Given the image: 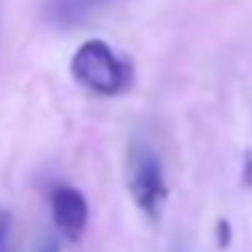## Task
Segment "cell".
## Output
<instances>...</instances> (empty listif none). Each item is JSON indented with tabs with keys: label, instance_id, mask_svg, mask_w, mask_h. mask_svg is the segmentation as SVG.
Here are the masks:
<instances>
[{
	"label": "cell",
	"instance_id": "obj_5",
	"mask_svg": "<svg viewBox=\"0 0 252 252\" xmlns=\"http://www.w3.org/2000/svg\"><path fill=\"white\" fill-rule=\"evenodd\" d=\"M217 241H220V247L230 244V225H228V220H220L217 222Z\"/></svg>",
	"mask_w": 252,
	"mask_h": 252
},
{
	"label": "cell",
	"instance_id": "obj_4",
	"mask_svg": "<svg viewBox=\"0 0 252 252\" xmlns=\"http://www.w3.org/2000/svg\"><path fill=\"white\" fill-rule=\"evenodd\" d=\"M120 0H44V19L60 30H73L87 25Z\"/></svg>",
	"mask_w": 252,
	"mask_h": 252
},
{
	"label": "cell",
	"instance_id": "obj_7",
	"mask_svg": "<svg viewBox=\"0 0 252 252\" xmlns=\"http://www.w3.org/2000/svg\"><path fill=\"white\" fill-rule=\"evenodd\" d=\"M6 236H8V214L0 212V250L6 247Z\"/></svg>",
	"mask_w": 252,
	"mask_h": 252
},
{
	"label": "cell",
	"instance_id": "obj_1",
	"mask_svg": "<svg viewBox=\"0 0 252 252\" xmlns=\"http://www.w3.org/2000/svg\"><path fill=\"white\" fill-rule=\"evenodd\" d=\"M71 76L82 84L84 90L103 98L122 95L133 84L130 63L120 57L106 41L90 38L73 52L71 57Z\"/></svg>",
	"mask_w": 252,
	"mask_h": 252
},
{
	"label": "cell",
	"instance_id": "obj_2",
	"mask_svg": "<svg viewBox=\"0 0 252 252\" xmlns=\"http://www.w3.org/2000/svg\"><path fill=\"white\" fill-rule=\"evenodd\" d=\"M125 182L133 203L149 220H158L165 198H168V187H165V176H163V163L149 144L130 141L125 163Z\"/></svg>",
	"mask_w": 252,
	"mask_h": 252
},
{
	"label": "cell",
	"instance_id": "obj_3",
	"mask_svg": "<svg viewBox=\"0 0 252 252\" xmlns=\"http://www.w3.org/2000/svg\"><path fill=\"white\" fill-rule=\"evenodd\" d=\"M49 206H52V220H55L63 239L68 241L82 239L90 220V206L84 192L71 185H57L49 195Z\"/></svg>",
	"mask_w": 252,
	"mask_h": 252
},
{
	"label": "cell",
	"instance_id": "obj_6",
	"mask_svg": "<svg viewBox=\"0 0 252 252\" xmlns=\"http://www.w3.org/2000/svg\"><path fill=\"white\" fill-rule=\"evenodd\" d=\"M241 185L252 187V152L244 155V168H241Z\"/></svg>",
	"mask_w": 252,
	"mask_h": 252
}]
</instances>
